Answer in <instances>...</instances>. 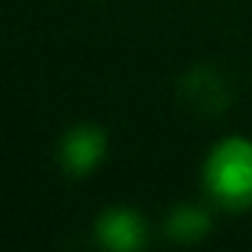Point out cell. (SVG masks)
<instances>
[{
  "label": "cell",
  "instance_id": "6da1fadb",
  "mask_svg": "<svg viewBox=\"0 0 252 252\" xmlns=\"http://www.w3.org/2000/svg\"><path fill=\"white\" fill-rule=\"evenodd\" d=\"M205 193L222 211L252 208V140L231 134L222 137L205 158L202 166Z\"/></svg>",
  "mask_w": 252,
  "mask_h": 252
},
{
  "label": "cell",
  "instance_id": "7a4b0ae2",
  "mask_svg": "<svg viewBox=\"0 0 252 252\" xmlns=\"http://www.w3.org/2000/svg\"><path fill=\"white\" fill-rule=\"evenodd\" d=\"M107 158V134L98 125H74L71 131H65L63 143H60V163L68 175L80 178L89 175L92 169L101 166V160Z\"/></svg>",
  "mask_w": 252,
  "mask_h": 252
},
{
  "label": "cell",
  "instance_id": "3957f363",
  "mask_svg": "<svg viewBox=\"0 0 252 252\" xmlns=\"http://www.w3.org/2000/svg\"><path fill=\"white\" fill-rule=\"evenodd\" d=\"M95 234H98L101 246H107L113 252H137L149 240L143 214L134 211V208H119V205L116 208H107L98 217Z\"/></svg>",
  "mask_w": 252,
  "mask_h": 252
},
{
  "label": "cell",
  "instance_id": "277c9868",
  "mask_svg": "<svg viewBox=\"0 0 252 252\" xmlns=\"http://www.w3.org/2000/svg\"><path fill=\"white\" fill-rule=\"evenodd\" d=\"M208 228H211V217L205 208H196V205H178V208H172V214L166 220V234L175 240H184V243L205 237Z\"/></svg>",
  "mask_w": 252,
  "mask_h": 252
}]
</instances>
